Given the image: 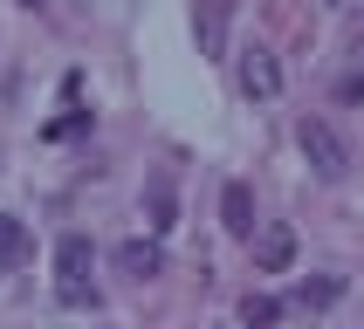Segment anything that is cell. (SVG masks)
Listing matches in <instances>:
<instances>
[{
	"instance_id": "cell-1",
	"label": "cell",
	"mask_w": 364,
	"mask_h": 329,
	"mask_svg": "<svg viewBox=\"0 0 364 329\" xmlns=\"http://www.w3.org/2000/svg\"><path fill=\"white\" fill-rule=\"evenodd\" d=\"M55 295L69 308L97 302V288H90V240L82 233H62V247H55Z\"/></svg>"
},
{
	"instance_id": "cell-2",
	"label": "cell",
	"mask_w": 364,
	"mask_h": 329,
	"mask_svg": "<svg viewBox=\"0 0 364 329\" xmlns=\"http://www.w3.org/2000/svg\"><path fill=\"white\" fill-rule=\"evenodd\" d=\"M296 144H303V158H309V172H316V179H344V172H350V144L337 138L323 117H303Z\"/></svg>"
},
{
	"instance_id": "cell-3",
	"label": "cell",
	"mask_w": 364,
	"mask_h": 329,
	"mask_svg": "<svg viewBox=\"0 0 364 329\" xmlns=\"http://www.w3.org/2000/svg\"><path fill=\"white\" fill-rule=\"evenodd\" d=\"M241 96H255V103H268V96H282V62L268 55V48H247L241 55Z\"/></svg>"
},
{
	"instance_id": "cell-4",
	"label": "cell",
	"mask_w": 364,
	"mask_h": 329,
	"mask_svg": "<svg viewBox=\"0 0 364 329\" xmlns=\"http://www.w3.org/2000/svg\"><path fill=\"white\" fill-rule=\"evenodd\" d=\"M289 261H296V233H289L282 220L255 226V267H262V274H289Z\"/></svg>"
},
{
	"instance_id": "cell-5",
	"label": "cell",
	"mask_w": 364,
	"mask_h": 329,
	"mask_svg": "<svg viewBox=\"0 0 364 329\" xmlns=\"http://www.w3.org/2000/svg\"><path fill=\"white\" fill-rule=\"evenodd\" d=\"M227 21H234V0H200V14H193V28H200V55H213V62L227 55Z\"/></svg>"
},
{
	"instance_id": "cell-6",
	"label": "cell",
	"mask_w": 364,
	"mask_h": 329,
	"mask_svg": "<svg viewBox=\"0 0 364 329\" xmlns=\"http://www.w3.org/2000/svg\"><path fill=\"white\" fill-rule=\"evenodd\" d=\"M220 226L234 233V240H255V226H262V220H255V192H247L241 179L220 192Z\"/></svg>"
},
{
	"instance_id": "cell-7",
	"label": "cell",
	"mask_w": 364,
	"mask_h": 329,
	"mask_svg": "<svg viewBox=\"0 0 364 329\" xmlns=\"http://www.w3.org/2000/svg\"><path fill=\"white\" fill-rule=\"evenodd\" d=\"M117 274H131V281L165 274V247H159V240H124V247H117Z\"/></svg>"
},
{
	"instance_id": "cell-8",
	"label": "cell",
	"mask_w": 364,
	"mask_h": 329,
	"mask_svg": "<svg viewBox=\"0 0 364 329\" xmlns=\"http://www.w3.org/2000/svg\"><path fill=\"white\" fill-rule=\"evenodd\" d=\"M144 226H151V233H172V226H179V206H172V179H151L144 185Z\"/></svg>"
},
{
	"instance_id": "cell-9",
	"label": "cell",
	"mask_w": 364,
	"mask_h": 329,
	"mask_svg": "<svg viewBox=\"0 0 364 329\" xmlns=\"http://www.w3.org/2000/svg\"><path fill=\"white\" fill-rule=\"evenodd\" d=\"M28 261V226L14 213H0V267H21Z\"/></svg>"
},
{
	"instance_id": "cell-10",
	"label": "cell",
	"mask_w": 364,
	"mask_h": 329,
	"mask_svg": "<svg viewBox=\"0 0 364 329\" xmlns=\"http://www.w3.org/2000/svg\"><path fill=\"white\" fill-rule=\"evenodd\" d=\"M337 295H344V274H316V281L296 288V308H330Z\"/></svg>"
},
{
	"instance_id": "cell-11",
	"label": "cell",
	"mask_w": 364,
	"mask_h": 329,
	"mask_svg": "<svg viewBox=\"0 0 364 329\" xmlns=\"http://www.w3.org/2000/svg\"><path fill=\"white\" fill-rule=\"evenodd\" d=\"M241 323L247 329H275L282 323V302H275V295H241Z\"/></svg>"
},
{
	"instance_id": "cell-12",
	"label": "cell",
	"mask_w": 364,
	"mask_h": 329,
	"mask_svg": "<svg viewBox=\"0 0 364 329\" xmlns=\"http://www.w3.org/2000/svg\"><path fill=\"white\" fill-rule=\"evenodd\" d=\"M358 96H364V41H358V62L337 76V103H358Z\"/></svg>"
},
{
	"instance_id": "cell-13",
	"label": "cell",
	"mask_w": 364,
	"mask_h": 329,
	"mask_svg": "<svg viewBox=\"0 0 364 329\" xmlns=\"http://www.w3.org/2000/svg\"><path fill=\"white\" fill-rule=\"evenodd\" d=\"M76 130H90V110H69V117H55V123H48V130H41V138H76Z\"/></svg>"
},
{
	"instance_id": "cell-14",
	"label": "cell",
	"mask_w": 364,
	"mask_h": 329,
	"mask_svg": "<svg viewBox=\"0 0 364 329\" xmlns=\"http://www.w3.org/2000/svg\"><path fill=\"white\" fill-rule=\"evenodd\" d=\"M337 7H344V0H337Z\"/></svg>"
}]
</instances>
